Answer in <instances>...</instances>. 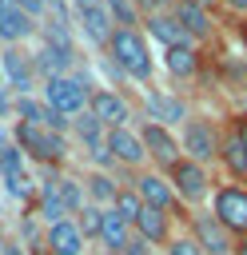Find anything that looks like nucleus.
<instances>
[{
    "label": "nucleus",
    "mask_w": 247,
    "mask_h": 255,
    "mask_svg": "<svg viewBox=\"0 0 247 255\" xmlns=\"http://www.w3.org/2000/svg\"><path fill=\"white\" fill-rule=\"evenodd\" d=\"M171 16H175V24L183 28V36H187L191 44H195V40H211V12H207V8L187 4V0H175Z\"/></svg>",
    "instance_id": "f3484780"
},
{
    "label": "nucleus",
    "mask_w": 247,
    "mask_h": 255,
    "mask_svg": "<svg viewBox=\"0 0 247 255\" xmlns=\"http://www.w3.org/2000/svg\"><path fill=\"white\" fill-rule=\"evenodd\" d=\"M127 255H151V243H147V239H139V235H131V243H127Z\"/></svg>",
    "instance_id": "c9c22d12"
},
{
    "label": "nucleus",
    "mask_w": 247,
    "mask_h": 255,
    "mask_svg": "<svg viewBox=\"0 0 247 255\" xmlns=\"http://www.w3.org/2000/svg\"><path fill=\"white\" fill-rule=\"evenodd\" d=\"M243 40H247V24H243Z\"/></svg>",
    "instance_id": "c03bdc74"
},
{
    "label": "nucleus",
    "mask_w": 247,
    "mask_h": 255,
    "mask_svg": "<svg viewBox=\"0 0 247 255\" xmlns=\"http://www.w3.org/2000/svg\"><path fill=\"white\" fill-rule=\"evenodd\" d=\"M84 187H88V203H104V207H116V195L124 191V187H116V179L104 175V171H92V175L84 179Z\"/></svg>",
    "instance_id": "393cba45"
},
{
    "label": "nucleus",
    "mask_w": 247,
    "mask_h": 255,
    "mask_svg": "<svg viewBox=\"0 0 247 255\" xmlns=\"http://www.w3.org/2000/svg\"><path fill=\"white\" fill-rule=\"evenodd\" d=\"M191 227H195V239H199V247H203L207 255H231V247H235V243H231V231L215 219V211H211V215H195Z\"/></svg>",
    "instance_id": "dca6fc26"
},
{
    "label": "nucleus",
    "mask_w": 247,
    "mask_h": 255,
    "mask_svg": "<svg viewBox=\"0 0 247 255\" xmlns=\"http://www.w3.org/2000/svg\"><path fill=\"white\" fill-rule=\"evenodd\" d=\"M163 68L171 76H191L199 68V56H195V44H175V48H163Z\"/></svg>",
    "instance_id": "5701e85b"
},
{
    "label": "nucleus",
    "mask_w": 247,
    "mask_h": 255,
    "mask_svg": "<svg viewBox=\"0 0 247 255\" xmlns=\"http://www.w3.org/2000/svg\"><path fill=\"white\" fill-rule=\"evenodd\" d=\"M56 183H60V195H64V207H68L72 215H80V211L88 207V187H84L80 179H68V175H64V179H56Z\"/></svg>",
    "instance_id": "a878e982"
},
{
    "label": "nucleus",
    "mask_w": 247,
    "mask_h": 255,
    "mask_svg": "<svg viewBox=\"0 0 247 255\" xmlns=\"http://www.w3.org/2000/svg\"><path fill=\"white\" fill-rule=\"evenodd\" d=\"M96 4H104V0H72V8H96Z\"/></svg>",
    "instance_id": "58836bf2"
},
{
    "label": "nucleus",
    "mask_w": 247,
    "mask_h": 255,
    "mask_svg": "<svg viewBox=\"0 0 247 255\" xmlns=\"http://www.w3.org/2000/svg\"><path fill=\"white\" fill-rule=\"evenodd\" d=\"M0 68H4L8 88H16V96H28L32 92V72H36V60L32 56H24L20 48H4L0 52Z\"/></svg>",
    "instance_id": "4468645a"
},
{
    "label": "nucleus",
    "mask_w": 247,
    "mask_h": 255,
    "mask_svg": "<svg viewBox=\"0 0 247 255\" xmlns=\"http://www.w3.org/2000/svg\"><path fill=\"white\" fill-rule=\"evenodd\" d=\"M12 4H20L32 20H40V16H48V0H12Z\"/></svg>",
    "instance_id": "f704fd0d"
},
{
    "label": "nucleus",
    "mask_w": 247,
    "mask_h": 255,
    "mask_svg": "<svg viewBox=\"0 0 247 255\" xmlns=\"http://www.w3.org/2000/svg\"><path fill=\"white\" fill-rule=\"evenodd\" d=\"M143 207H147V203L139 199V191H135V187H124V191L116 195V211H120V215H124L131 227H135V219L143 215Z\"/></svg>",
    "instance_id": "bb28decb"
},
{
    "label": "nucleus",
    "mask_w": 247,
    "mask_h": 255,
    "mask_svg": "<svg viewBox=\"0 0 247 255\" xmlns=\"http://www.w3.org/2000/svg\"><path fill=\"white\" fill-rule=\"evenodd\" d=\"M167 255H207V251L199 247V239H195V235H179V239H171Z\"/></svg>",
    "instance_id": "473e14b6"
},
{
    "label": "nucleus",
    "mask_w": 247,
    "mask_h": 255,
    "mask_svg": "<svg viewBox=\"0 0 247 255\" xmlns=\"http://www.w3.org/2000/svg\"><path fill=\"white\" fill-rule=\"evenodd\" d=\"M44 255H52V251H44Z\"/></svg>",
    "instance_id": "de8ad7c7"
},
{
    "label": "nucleus",
    "mask_w": 247,
    "mask_h": 255,
    "mask_svg": "<svg viewBox=\"0 0 247 255\" xmlns=\"http://www.w3.org/2000/svg\"><path fill=\"white\" fill-rule=\"evenodd\" d=\"M100 219H104V207L88 203V207L80 211V231H84V235H100Z\"/></svg>",
    "instance_id": "2f4dec72"
},
{
    "label": "nucleus",
    "mask_w": 247,
    "mask_h": 255,
    "mask_svg": "<svg viewBox=\"0 0 247 255\" xmlns=\"http://www.w3.org/2000/svg\"><path fill=\"white\" fill-rule=\"evenodd\" d=\"M12 139H16V147H20L24 155H36V159H44V163H56V159L68 151V143H64L60 131L36 128V124H16V128H12Z\"/></svg>",
    "instance_id": "7ed1b4c3"
},
{
    "label": "nucleus",
    "mask_w": 247,
    "mask_h": 255,
    "mask_svg": "<svg viewBox=\"0 0 247 255\" xmlns=\"http://www.w3.org/2000/svg\"><path fill=\"white\" fill-rule=\"evenodd\" d=\"M187 4H199V8H211L215 0H187Z\"/></svg>",
    "instance_id": "79ce46f5"
},
{
    "label": "nucleus",
    "mask_w": 247,
    "mask_h": 255,
    "mask_svg": "<svg viewBox=\"0 0 247 255\" xmlns=\"http://www.w3.org/2000/svg\"><path fill=\"white\" fill-rule=\"evenodd\" d=\"M135 191H139V199H143L147 207H159V211H171V207H175V187H171V179H163V175H155V171H143V175L135 179Z\"/></svg>",
    "instance_id": "a211bd4d"
},
{
    "label": "nucleus",
    "mask_w": 247,
    "mask_h": 255,
    "mask_svg": "<svg viewBox=\"0 0 247 255\" xmlns=\"http://www.w3.org/2000/svg\"><path fill=\"white\" fill-rule=\"evenodd\" d=\"M104 8L112 12V20H116L120 28H131V24L139 20V8H135V0H104Z\"/></svg>",
    "instance_id": "cd10ccee"
},
{
    "label": "nucleus",
    "mask_w": 247,
    "mask_h": 255,
    "mask_svg": "<svg viewBox=\"0 0 247 255\" xmlns=\"http://www.w3.org/2000/svg\"><path fill=\"white\" fill-rule=\"evenodd\" d=\"M131 235H135V227H131L116 207H104V219H100V239H104V247H108V251H127Z\"/></svg>",
    "instance_id": "6ab92c4d"
},
{
    "label": "nucleus",
    "mask_w": 247,
    "mask_h": 255,
    "mask_svg": "<svg viewBox=\"0 0 247 255\" xmlns=\"http://www.w3.org/2000/svg\"><path fill=\"white\" fill-rule=\"evenodd\" d=\"M147 36L159 40L163 48H175V44H191L183 36V28L175 24V16H147Z\"/></svg>",
    "instance_id": "4be33fe9"
},
{
    "label": "nucleus",
    "mask_w": 247,
    "mask_h": 255,
    "mask_svg": "<svg viewBox=\"0 0 247 255\" xmlns=\"http://www.w3.org/2000/svg\"><path fill=\"white\" fill-rule=\"evenodd\" d=\"M12 171H24V151L16 143H4L0 147V175H12Z\"/></svg>",
    "instance_id": "c756f323"
},
{
    "label": "nucleus",
    "mask_w": 247,
    "mask_h": 255,
    "mask_svg": "<svg viewBox=\"0 0 247 255\" xmlns=\"http://www.w3.org/2000/svg\"><path fill=\"white\" fill-rule=\"evenodd\" d=\"M28 36H36V20H32L20 4L0 0V44L16 48V44H24Z\"/></svg>",
    "instance_id": "9b49d317"
},
{
    "label": "nucleus",
    "mask_w": 247,
    "mask_h": 255,
    "mask_svg": "<svg viewBox=\"0 0 247 255\" xmlns=\"http://www.w3.org/2000/svg\"><path fill=\"white\" fill-rule=\"evenodd\" d=\"M16 116L20 124H36V128H52V131H68V116H60L48 100H36V96H16Z\"/></svg>",
    "instance_id": "9d476101"
},
{
    "label": "nucleus",
    "mask_w": 247,
    "mask_h": 255,
    "mask_svg": "<svg viewBox=\"0 0 247 255\" xmlns=\"http://www.w3.org/2000/svg\"><path fill=\"white\" fill-rule=\"evenodd\" d=\"M143 147H147V155L155 159V163H163L167 171L183 159V143H179V135H171V128H163V124H143Z\"/></svg>",
    "instance_id": "0eeeda50"
},
{
    "label": "nucleus",
    "mask_w": 247,
    "mask_h": 255,
    "mask_svg": "<svg viewBox=\"0 0 247 255\" xmlns=\"http://www.w3.org/2000/svg\"><path fill=\"white\" fill-rule=\"evenodd\" d=\"M76 12V24H80V32H84V40H92V44H112V36H116V20H112V12L104 8V4H96V8H72Z\"/></svg>",
    "instance_id": "f8f14e48"
},
{
    "label": "nucleus",
    "mask_w": 247,
    "mask_h": 255,
    "mask_svg": "<svg viewBox=\"0 0 247 255\" xmlns=\"http://www.w3.org/2000/svg\"><path fill=\"white\" fill-rule=\"evenodd\" d=\"M179 143H183V159H195V163H207L219 155V139L207 120H187L179 128Z\"/></svg>",
    "instance_id": "20e7f679"
},
{
    "label": "nucleus",
    "mask_w": 247,
    "mask_h": 255,
    "mask_svg": "<svg viewBox=\"0 0 247 255\" xmlns=\"http://www.w3.org/2000/svg\"><path fill=\"white\" fill-rule=\"evenodd\" d=\"M88 112H92V116H96L108 131L127 128V120H131L127 100H124L120 92H112V88H96V92H92V100H88Z\"/></svg>",
    "instance_id": "1a4fd4ad"
},
{
    "label": "nucleus",
    "mask_w": 247,
    "mask_h": 255,
    "mask_svg": "<svg viewBox=\"0 0 247 255\" xmlns=\"http://www.w3.org/2000/svg\"><path fill=\"white\" fill-rule=\"evenodd\" d=\"M36 60V68L48 76V80H56V76H72V64H76V52H72V40H64V36H44V48L32 56Z\"/></svg>",
    "instance_id": "423d86ee"
},
{
    "label": "nucleus",
    "mask_w": 247,
    "mask_h": 255,
    "mask_svg": "<svg viewBox=\"0 0 247 255\" xmlns=\"http://www.w3.org/2000/svg\"><path fill=\"white\" fill-rule=\"evenodd\" d=\"M84 231H80V223H72V219H64V223H56V227H48V251L52 255H84Z\"/></svg>",
    "instance_id": "aec40b11"
},
{
    "label": "nucleus",
    "mask_w": 247,
    "mask_h": 255,
    "mask_svg": "<svg viewBox=\"0 0 247 255\" xmlns=\"http://www.w3.org/2000/svg\"><path fill=\"white\" fill-rule=\"evenodd\" d=\"M235 255H247V235L239 239V247H235Z\"/></svg>",
    "instance_id": "a19ab883"
},
{
    "label": "nucleus",
    "mask_w": 247,
    "mask_h": 255,
    "mask_svg": "<svg viewBox=\"0 0 247 255\" xmlns=\"http://www.w3.org/2000/svg\"><path fill=\"white\" fill-rule=\"evenodd\" d=\"M0 255H4V239H0Z\"/></svg>",
    "instance_id": "a18cd8bd"
},
{
    "label": "nucleus",
    "mask_w": 247,
    "mask_h": 255,
    "mask_svg": "<svg viewBox=\"0 0 247 255\" xmlns=\"http://www.w3.org/2000/svg\"><path fill=\"white\" fill-rule=\"evenodd\" d=\"M223 4H227L231 12H247V0H223Z\"/></svg>",
    "instance_id": "4c0bfd02"
},
{
    "label": "nucleus",
    "mask_w": 247,
    "mask_h": 255,
    "mask_svg": "<svg viewBox=\"0 0 247 255\" xmlns=\"http://www.w3.org/2000/svg\"><path fill=\"white\" fill-rule=\"evenodd\" d=\"M108 155L116 163H127V167H139L147 159V147H143V135L131 131V128H116L108 131Z\"/></svg>",
    "instance_id": "ddd939ff"
},
{
    "label": "nucleus",
    "mask_w": 247,
    "mask_h": 255,
    "mask_svg": "<svg viewBox=\"0 0 247 255\" xmlns=\"http://www.w3.org/2000/svg\"><path fill=\"white\" fill-rule=\"evenodd\" d=\"M4 255H24V247H20V243H8V239H4Z\"/></svg>",
    "instance_id": "e433bc0d"
},
{
    "label": "nucleus",
    "mask_w": 247,
    "mask_h": 255,
    "mask_svg": "<svg viewBox=\"0 0 247 255\" xmlns=\"http://www.w3.org/2000/svg\"><path fill=\"white\" fill-rule=\"evenodd\" d=\"M143 104H147V112H151V120L155 124H187V104L179 100V96H171V92H159V88H147L143 92Z\"/></svg>",
    "instance_id": "2eb2a0df"
},
{
    "label": "nucleus",
    "mask_w": 247,
    "mask_h": 255,
    "mask_svg": "<svg viewBox=\"0 0 247 255\" xmlns=\"http://www.w3.org/2000/svg\"><path fill=\"white\" fill-rule=\"evenodd\" d=\"M223 159H227V167H231L235 175H247V147H243V139H239V135H231V139H227Z\"/></svg>",
    "instance_id": "c85d7f7f"
},
{
    "label": "nucleus",
    "mask_w": 247,
    "mask_h": 255,
    "mask_svg": "<svg viewBox=\"0 0 247 255\" xmlns=\"http://www.w3.org/2000/svg\"><path fill=\"white\" fill-rule=\"evenodd\" d=\"M215 219L231 235H247V187H219L215 191Z\"/></svg>",
    "instance_id": "39448f33"
},
{
    "label": "nucleus",
    "mask_w": 247,
    "mask_h": 255,
    "mask_svg": "<svg viewBox=\"0 0 247 255\" xmlns=\"http://www.w3.org/2000/svg\"><path fill=\"white\" fill-rule=\"evenodd\" d=\"M4 187H8V195H12V199H28V195H32L28 171H12V175H4Z\"/></svg>",
    "instance_id": "7c9ffc66"
},
{
    "label": "nucleus",
    "mask_w": 247,
    "mask_h": 255,
    "mask_svg": "<svg viewBox=\"0 0 247 255\" xmlns=\"http://www.w3.org/2000/svg\"><path fill=\"white\" fill-rule=\"evenodd\" d=\"M44 100L60 112V116H84V108H88V100H92V92H88V84H84V76H56V80H48L44 84Z\"/></svg>",
    "instance_id": "f03ea898"
},
{
    "label": "nucleus",
    "mask_w": 247,
    "mask_h": 255,
    "mask_svg": "<svg viewBox=\"0 0 247 255\" xmlns=\"http://www.w3.org/2000/svg\"><path fill=\"white\" fill-rule=\"evenodd\" d=\"M235 135H239V139H243V147H247V120L239 124V131H235Z\"/></svg>",
    "instance_id": "ea45409f"
},
{
    "label": "nucleus",
    "mask_w": 247,
    "mask_h": 255,
    "mask_svg": "<svg viewBox=\"0 0 247 255\" xmlns=\"http://www.w3.org/2000/svg\"><path fill=\"white\" fill-rule=\"evenodd\" d=\"M135 235L147 239V243H163V239H167V211L143 207V215L135 219Z\"/></svg>",
    "instance_id": "b1692460"
},
{
    "label": "nucleus",
    "mask_w": 247,
    "mask_h": 255,
    "mask_svg": "<svg viewBox=\"0 0 247 255\" xmlns=\"http://www.w3.org/2000/svg\"><path fill=\"white\" fill-rule=\"evenodd\" d=\"M108 56L124 68L127 80L147 84L151 72H155V60H151V52H147V40H143L135 28H116V36H112V44H108Z\"/></svg>",
    "instance_id": "f257e3e1"
},
{
    "label": "nucleus",
    "mask_w": 247,
    "mask_h": 255,
    "mask_svg": "<svg viewBox=\"0 0 247 255\" xmlns=\"http://www.w3.org/2000/svg\"><path fill=\"white\" fill-rule=\"evenodd\" d=\"M108 255H127V251H108Z\"/></svg>",
    "instance_id": "37998d69"
},
{
    "label": "nucleus",
    "mask_w": 247,
    "mask_h": 255,
    "mask_svg": "<svg viewBox=\"0 0 247 255\" xmlns=\"http://www.w3.org/2000/svg\"><path fill=\"white\" fill-rule=\"evenodd\" d=\"M135 8L147 16H163V8H175V0H135Z\"/></svg>",
    "instance_id": "72a5a7b5"
},
{
    "label": "nucleus",
    "mask_w": 247,
    "mask_h": 255,
    "mask_svg": "<svg viewBox=\"0 0 247 255\" xmlns=\"http://www.w3.org/2000/svg\"><path fill=\"white\" fill-rule=\"evenodd\" d=\"M171 187H175V195H179V199H187V203L207 199V191H211L207 167H203V163H195V159H179V163L171 167Z\"/></svg>",
    "instance_id": "6e6552de"
},
{
    "label": "nucleus",
    "mask_w": 247,
    "mask_h": 255,
    "mask_svg": "<svg viewBox=\"0 0 247 255\" xmlns=\"http://www.w3.org/2000/svg\"><path fill=\"white\" fill-rule=\"evenodd\" d=\"M0 116H4V108H0Z\"/></svg>",
    "instance_id": "49530a36"
},
{
    "label": "nucleus",
    "mask_w": 247,
    "mask_h": 255,
    "mask_svg": "<svg viewBox=\"0 0 247 255\" xmlns=\"http://www.w3.org/2000/svg\"><path fill=\"white\" fill-rule=\"evenodd\" d=\"M40 215H44V223L48 227H56V223H64L72 211L64 207V195H60V183L56 179H44L40 183Z\"/></svg>",
    "instance_id": "412c9836"
}]
</instances>
